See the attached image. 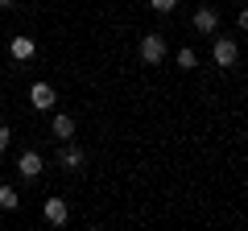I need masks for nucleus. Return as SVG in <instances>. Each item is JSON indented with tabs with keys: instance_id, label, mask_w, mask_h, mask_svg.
Instances as JSON below:
<instances>
[{
	"instance_id": "nucleus-1",
	"label": "nucleus",
	"mask_w": 248,
	"mask_h": 231,
	"mask_svg": "<svg viewBox=\"0 0 248 231\" xmlns=\"http://www.w3.org/2000/svg\"><path fill=\"white\" fill-rule=\"evenodd\" d=\"M141 62L145 66H161L166 62V37L161 33H145L141 37Z\"/></svg>"
},
{
	"instance_id": "nucleus-2",
	"label": "nucleus",
	"mask_w": 248,
	"mask_h": 231,
	"mask_svg": "<svg viewBox=\"0 0 248 231\" xmlns=\"http://www.w3.org/2000/svg\"><path fill=\"white\" fill-rule=\"evenodd\" d=\"M211 58H215V66H223V71H228V66H236L240 45L232 42V37H219V42H215V50H211Z\"/></svg>"
},
{
	"instance_id": "nucleus-3",
	"label": "nucleus",
	"mask_w": 248,
	"mask_h": 231,
	"mask_svg": "<svg viewBox=\"0 0 248 231\" xmlns=\"http://www.w3.org/2000/svg\"><path fill=\"white\" fill-rule=\"evenodd\" d=\"M29 103H33L37 112H50V107L58 103V95H54L50 83H33V87H29Z\"/></svg>"
},
{
	"instance_id": "nucleus-4",
	"label": "nucleus",
	"mask_w": 248,
	"mask_h": 231,
	"mask_svg": "<svg viewBox=\"0 0 248 231\" xmlns=\"http://www.w3.org/2000/svg\"><path fill=\"white\" fill-rule=\"evenodd\" d=\"M46 223H50V227H62V223L71 219V211H66V202H62V198H46Z\"/></svg>"
},
{
	"instance_id": "nucleus-5",
	"label": "nucleus",
	"mask_w": 248,
	"mask_h": 231,
	"mask_svg": "<svg viewBox=\"0 0 248 231\" xmlns=\"http://www.w3.org/2000/svg\"><path fill=\"white\" fill-rule=\"evenodd\" d=\"M17 169H21V178H37V173H42V153L25 149V153L17 157Z\"/></svg>"
},
{
	"instance_id": "nucleus-6",
	"label": "nucleus",
	"mask_w": 248,
	"mask_h": 231,
	"mask_svg": "<svg viewBox=\"0 0 248 231\" xmlns=\"http://www.w3.org/2000/svg\"><path fill=\"white\" fill-rule=\"evenodd\" d=\"M190 21H195V29H199V33H215V25H219V13L203 4V9H195V17H190Z\"/></svg>"
},
{
	"instance_id": "nucleus-7",
	"label": "nucleus",
	"mask_w": 248,
	"mask_h": 231,
	"mask_svg": "<svg viewBox=\"0 0 248 231\" xmlns=\"http://www.w3.org/2000/svg\"><path fill=\"white\" fill-rule=\"evenodd\" d=\"M9 54L17 58V62H29V58L37 54V45H33V37H13V42H9Z\"/></svg>"
},
{
	"instance_id": "nucleus-8",
	"label": "nucleus",
	"mask_w": 248,
	"mask_h": 231,
	"mask_svg": "<svg viewBox=\"0 0 248 231\" xmlns=\"http://www.w3.org/2000/svg\"><path fill=\"white\" fill-rule=\"evenodd\" d=\"M54 136L71 141V136H75V116H54Z\"/></svg>"
},
{
	"instance_id": "nucleus-9",
	"label": "nucleus",
	"mask_w": 248,
	"mask_h": 231,
	"mask_svg": "<svg viewBox=\"0 0 248 231\" xmlns=\"http://www.w3.org/2000/svg\"><path fill=\"white\" fill-rule=\"evenodd\" d=\"M0 206H4V211H17V206H21V198H17L13 186H0Z\"/></svg>"
},
{
	"instance_id": "nucleus-10",
	"label": "nucleus",
	"mask_w": 248,
	"mask_h": 231,
	"mask_svg": "<svg viewBox=\"0 0 248 231\" xmlns=\"http://www.w3.org/2000/svg\"><path fill=\"white\" fill-rule=\"evenodd\" d=\"M178 66H182V71H195V66H199V54L190 50V45H186V50H178Z\"/></svg>"
},
{
	"instance_id": "nucleus-11",
	"label": "nucleus",
	"mask_w": 248,
	"mask_h": 231,
	"mask_svg": "<svg viewBox=\"0 0 248 231\" xmlns=\"http://www.w3.org/2000/svg\"><path fill=\"white\" fill-rule=\"evenodd\" d=\"M62 165L66 169H83V153L79 149H62Z\"/></svg>"
},
{
	"instance_id": "nucleus-12",
	"label": "nucleus",
	"mask_w": 248,
	"mask_h": 231,
	"mask_svg": "<svg viewBox=\"0 0 248 231\" xmlns=\"http://www.w3.org/2000/svg\"><path fill=\"white\" fill-rule=\"evenodd\" d=\"M149 4H153L157 13H174V9H178V0H149Z\"/></svg>"
},
{
	"instance_id": "nucleus-13",
	"label": "nucleus",
	"mask_w": 248,
	"mask_h": 231,
	"mask_svg": "<svg viewBox=\"0 0 248 231\" xmlns=\"http://www.w3.org/2000/svg\"><path fill=\"white\" fill-rule=\"evenodd\" d=\"M9 141H13V132H9V124H0V153L9 149Z\"/></svg>"
},
{
	"instance_id": "nucleus-14",
	"label": "nucleus",
	"mask_w": 248,
	"mask_h": 231,
	"mask_svg": "<svg viewBox=\"0 0 248 231\" xmlns=\"http://www.w3.org/2000/svg\"><path fill=\"white\" fill-rule=\"evenodd\" d=\"M240 29L248 33V9H240Z\"/></svg>"
},
{
	"instance_id": "nucleus-15",
	"label": "nucleus",
	"mask_w": 248,
	"mask_h": 231,
	"mask_svg": "<svg viewBox=\"0 0 248 231\" xmlns=\"http://www.w3.org/2000/svg\"><path fill=\"white\" fill-rule=\"evenodd\" d=\"M0 4H17V0H0Z\"/></svg>"
}]
</instances>
